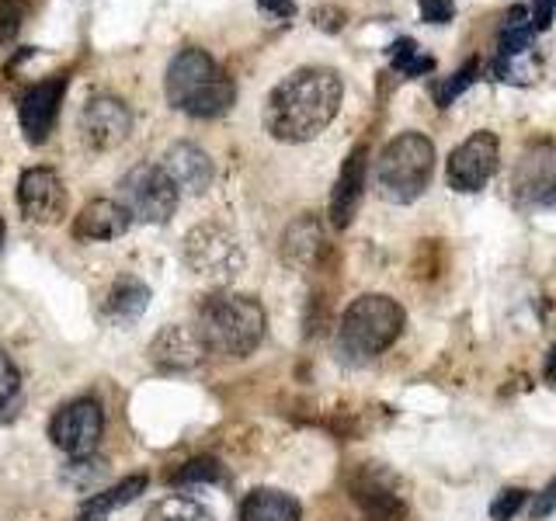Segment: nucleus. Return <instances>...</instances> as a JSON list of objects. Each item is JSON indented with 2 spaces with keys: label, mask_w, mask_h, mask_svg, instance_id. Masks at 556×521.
I'll return each mask as SVG.
<instances>
[{
  "label": "nucleus",
  "mask_w": 556,
  "mask_h": 521,
  "mask_svg": "<svg viewBox=\"0 0 556 521\" xmlns=\"http://www.w3.org/2000/svg\"><path fill=\"white\" fill-rule=\"evenodd\" d=\"M22 4H11V0H0V42H11L14 31L22 28Z\"/></svg>",
  "instance_id": "c756f323"
},
{
  "label": "nucleus",
  "mask_w": 556,
  "mask_h": 521,
  "mask_svg": "<svg viewBox=\"0 0 556 521\" xmlns=\"http://www.w3.org/2000/svg\"><path fill=\"white\" fill-rule=\"evenodd\" d=\"M66 94V77H46L39 84H31L28 91L17 101V122L31 147H42L52 126L60 118V104Z\"/></svg>",
  "instance_id": "4468645a"
},
{
  "label": "nucleus",
  "mask_w": 556,
  "mask_h": 521,
  "mask_svg": "<svg viewBox=\"0 0 556 521\" xmlns=\"http://www.w3.org/2000/svg\"><path fill=\"white\" fill-rule=\"evenodd\" d=\"M101 431H104V414L98 399H74V404H66L52 417L49 439L70 459H87L98 448Z\"/></svg>",
  "instance_id": "9b49d317"
},
{
  "label": "nucleus",
  "mask_w": 556,
  "mask_h": 521,
  "mask_svg": "<svg viewBox=\"0 0 556 521\" xmlns=\"http://www.w3.org/2000/svg\"><path fill=\"white\" fill-rule=\"evenodd\" d=\"M543 376H546L549 386H556V344H553V352H549V358H546V369H543Z\"/></svg>",
  "instance_id": "f704fd0d"
},
{
  "label": "nucleus",
  "mask_w": 556,
  "mask_h": 521,
  "mask_svg": "<svg viewBox=\"0 0 556 521\" xmlns=\"http://www.w3.org/2000/svg\"><path fill=\"white\" fill-rule=\"evenodd\" d=\"M205 358V344L195 327H164L150 341V361L161 372H188Z\"/></svg>",
  "instance_id": "dca6fc26"
},
{
  "label": "nucleus",
  "mask_w": 556,
  "mask_h": 521,
  "mask_svg": "<svg viewBox=\"0 0 556 521\" xmlns=\"http://www.w3.org/2000/svg\"><path fill=\"white\" fill-rule=\"evenodd\" d=\"M320 251H324V233H320V223L313 219V216H300L286 230V237H282V254H286L289 265H295V268L317 265Z\"/></svg>",
  "instance_id": "4be33fe9"
},
{
  "label": "nucleus",
  "mask_w": 556,
  "mask_h": 521,
  "mask_svg": "<svg viewBox=\"0 0 556 521\" xmlns=\"http://www.w3.org/2000/svg\"><path fill=\"white\" fill-rule=\"evenodd\" d=\"M532 17L526 8H511L504 17V31L497 42V60H494V77L508 84H532L539 80V63L532 60Z\"/></svg>",
  "instance_id": "9d476101"
},
{
  "label": "nucleus",
  "mask_w": 556,
  "mask_h": 521,
  "mask_svg": "<svg viewBox=\"0 0 556 521\" xmlns=\"http://www.w3.org/2000/svg\"><path fill=\"white\" fill-rule=\"evenodd\" d=\"M150 306V289L139 282V278H118V282L104 295V320L112 323H132L147 313Z\"/></svg>",
  "instance_id": "412c9836"
},
{
  "label": "nucleus",
  "mask_w": 556,
  "mask_h": 521,
  "mask_svg": "<svg viewBox=\"0 0 556 521\" xmlns=\"http://www.w3.org/2000/svg\"><path fill=\"white\" fill-rule=\"evenodd\" d=\"M344 84L330 66H300L265 101V129L278 143H309L338 118Z\"/></svg>",
  "instance_id": "f257e3e1"
},
{
  "label": "nucleus",
  "mask_w": 556,
  "mask_h": 521,
  "mask_svg": "<svg viewBox=\"0 0 556 521\" xmlns=\"http://www.w3.org/2000/svg\"><path fill=\"white\" fill-rule=\"evenodd\" d=\"M0 247H4V219H0Z\"/></svg>",
  "instance_id": "c9c22d12"
},
{
  "label": "nucleus",
  "mask_w": 556,
  "mask_h": 521,
  "mask_svg": "<svg viewBox=\"0 0 556 521\" xmlns=\"http://www.w3.org/2000/svg\"><path fill=\"white\" fill-rule=\"evenodd\" d=\"M261 11H268L275 17H282V22H289V17H295V4L292 0H257Z\"/></svg>",
  "instance_id": "72a5a7b5"
},
{
  "label": "nucleus",
  "mask_w": 556,
  "mask_h": 521,
  "mask_svg": "<svg viewBox=\"0 0 556 521\" xmlns=\"http://www.w3.org/2000/svg\"><path fill=\"white\" fill-rule=\"evenodd\" d=\"M477 69H480V63L477 60H469L463 69H456V74H452V77H442L439 84H434V104H439V109H448V104L452 101H456L463 91H466V87L469 84H473L477 80Z\"/></svg>",
  "instance_id": "a878e982"
},
{
  "label": "nucleus",
  "mask_w": 556,
  "mask_h": 521,
  "mask_svg": "<svg viewBox=\"0 0 556 521\" xmlns=\"http://www.w3.org/2000/svg\"><path fill=\"white\" fill-rule=\"evenodd\" d=\"M66 185L52 167H28L22 178H17V208L28 223L52 226L63 223L66 216Z\"/></svg>",
  "instance_id": "f8f14e48"
},
{
  "label": "nucleus",
  "mask_w": 556,
  "mask_h": 521,
  "mask_svg": "<svg viewBox=\"0 0 556 521\" xmlns=\"http://www.w3.org/2000/svg\"><path fill=\"white\" fill-rule=\"evenodd\" d=\"M556 511V476L543 486V491L535 494L532 500V518H549Z\"/></svg>",
  "instance_id": "2f4dec72"
},
{
  "label": "nucleus",
  "mask_w": 556,
  "mask_h": 521,
  "mask_svg": "<svg viewBox=\"0 0 556 521\" xmlns=\"http://www.w3.org/2000/svg\"><path fill=\"white\" fill-rule=\"evenodd\" d=\"M77 129L91 150H115L118 143H126V136L132 132V112H129V104L115 94H94L80 109Z\"/></svg>",
  "instance_id": "ddd939ff"
},
{
  "label": "nucleus",
  "mask_w": 556,
  "mask_h": 521,
  "mask_svg": "<svg viewBox=\"0 0 556 521\" xmlns=\"http://www.w3.org/2000/svg\"><path fill=\"white\" fill-rule=\"evenodd\" d=\"M164 94L170 101V109H178L191 118H219L233 109L237 87L205 49L188 46L167 66Z\"/></svg>",
  "instance_id": "f03ea898"
},
{
  "label": "nucleus",
  "mask_w": 556,
  "mask_h": 521,
  "mask_svg": "<svg viewBox=\"0 0 556 521\" xmlns=\"http://www.w3.org/2000/svg\"><path fill=\"white\" fill-rule=\"evenodd\" d=\"M143 521H216V514L195 497H164L153 504Z\"/></svg>",
  "instance_id": "b1692460"
},
{
  "label": "nucleus",
  "mask_w": 556,
  "mask_h": 521,
  "mask_svg": "<svg viewBox=\"0 0 556 521\" xmlns=\"http://www.w3.org/2000/svg\"><path fill=\"white\" fill-rule=\"evenodd\" d=\"M404 306L390 295H358V300L344 309L341 317V334H338V344L348 358H376L382 355L387 347L404 334Z\"/></svg>",
  "instance_id": "39448f33"
},
{
  "label": "nucleus",
  "mask_w": 556,
  "mask_h": 521,
  "mask_svg": "<svg viewBox=\"0 0 556 521\" xmlns=\"http://www.w3.org/2000/svg\"><path fill=\"white\" fill-rule=\"evenodd\" d=\"M195 330L208 355L248 358L265 338V309L254 295L216 292L202 303Z\"/></svg>",
  "instance_id": "7ed1b4c3"
},
{
  "label": "nucleus",
  "mask_w": 556,
  "mask_h": 521,
  "mask_svg": "<svg viewBox=\"0 0 556 521\" xmlns=\"http://www.w3.org/2000/svg\"><path fill=\"white\" fill-rule=\"evenodd\" d=\"M303 508L300 500L286 491H275V486H257L248 497H243L237 521H300Z\"/></svg>",
  "instance_id": "aec40b11"
},
{
  "label": "nucleus",
  "mask_w": 556,
  "mask_h": 521,
  "mask_svg": "<svg viewBox=\"0 0 556 521\" xmlns=\"http://www.w3.org/2000/svg\"><path fill=\"white\" fill-rule=\"evenodd\" d=\"M529 500V491H521V486H508V491H501L491 504V518L494 521H511L518 511H521V504Z\"/></svg>",
  "instance_id": "bb28decb"
},
{
  "label": "nucleus",
  "mask_w": 556,
  "mask_h": 521,
  "mask_svg": "<svg viewBox=\"0 0 556 521\" xmlns=\"http://www.w3.org/2000/svg\"><path fill=\"white\" fill-rule=\"evenodd\" d=\"M213 480H219L216 459H191V462H185L181 473L174 476V483H213Z\"/></svg>",
  "instance_id": "cd10ccee"
},
{
  "label": "nucleus",
  "mask_w": 556,
  "mask_h": 521,
  "mask_svg": "<svg viewBox=\"0 0 556 521\" xmlns=\"http://www.w3.org/2000/svg\"><path fill=\"white\" fill-rule=\"evenodd\" d=\"M501 164V143L494 132H473L469 139L448 153V164H445V181L452 191L459 195H473V191L486 188V181L497 174Z\"/></svg>",
  "instance_id": "1a4fd4ad"
},
{
  "label": "nucleus",
  "mask_w": 556,
  "mask_h": 521,
  "mask_svg": "<svg viewBox=\"0 0 556 521\" xmlns=\"http://www.w3.org/2000/svg\"><path fill=\"white\" fill-rule=\"evenodd\" d=\"M434 174V143L425 132H400L376 161V188L393 205H410L425 195Z\"/></svg>",
  "instance_id": "20e7f679"
},
{
  "label": "nucleus",
  "mask_w": 556,
  "mask_h": 521,
  "mask_svg": "<svg viewBox=\"0 0 556 521\" xmlns=\"http://www.w3.org/2000/svg\"><path fill=\"white\" fill-rule=\"evenodd\" d=\"M132 226L129 208L112 199H94L80 208V216L74 219V237L80 240H115Z\"/></svg>",
  "instance_id": "a211bd4d"
},
{
  "label": "nucleus",
  "mask_w": 556,
  "mask_h": 521,
  "mask_svg": "<svg viewBox=\"0 0 556 521\" xmlns=\"http://www.w3.org/2000/svg\"><path fill=\"white\" fill-rule=\"evenodd\" d=\"M390 63L396 74H404V77H425L434 69V60L414 39H407V35L390 46Z\"/></svg>",
  "instance_id": "393cba45"
},
{
  "label": "nucleus",
  "mask_w": 556,
  "mask_h": 521,
  "mask_svg": "<svg viewBox=\"0 0 556 521\" xmlns=\"http://www.w3.org/2000/svg\"><path fill=\"white\" fill-rule=\"evenodd\" d=\"M143 491H147V476H143V473L118 480L115 486H109V491H101V494H94V497H87L80 518H104L109 511H118V508H126V504H132Z\"/></svg>",
  "instance_id": "5701e85b"
},
{
  "label": "nucleus",
  "mask_w": 556,
  "mask_h": 521,
  "mask_svg": "<svg viewBox=\"0 0 556 521\" xmlns=\"http://www.w3.org/2000/svg\"><path fill=\"white\" fill-rule=\"evenodd\" d=\"M14 393H17V369H14V361L8 358L4 347H0V407H4Z\"/></svg>",
  "instance_id": "7c9ffc66"
},
{
  "label": "nucleus",
  "mask_w": 556,
  "mask_h": 521,
  "mask_svg": "<svg viewBox=\"0 0 556 521\" xmlns=\"http://www.w3.org/2000/svg\"><path fill=\"white\" fill-rule=\"evenodd\" d=\"M553 14H556V0H532L529 17H532V28L535 31H546L553 25Z\"/></svg>",
  "instance_id": "473e14b6"
},
{
  "label": "nucleus",
  "mask_w": 556,
  "mask_h": 521,
  "mask_svg": "<svg viewBox=\"0 0 556 521\" xmlns=\"http://www.w3.org/2000/svg\"><path fill=\"white\" fill-rule=\"evenodd\" d=\"M185 265L199 278L208 282H233L243 271V247L233 230H226L223 223H199L195 230H188L181 243Z\"/></svg>",
  "instance_id": "423d86ee"
},
{
  "label": "nucleus",
  "mask_w": 556,
  "mask_h": 521,
  "mask_svg": "<svg viewBox=\"0 0 556 521\" xmlns=\"http://www.w3.org/2000/svg\"><path fill=\"white\" fill-rule=\"evenodd\" d=\"M164 170L170 174V181L178 185V191H185V195H202L216 178V167L208 161V153L195 143H174L164 153Z\"/></svg>",
  "instance_id": "f3484780"
},
{
  "label": "nucleus",
  "mask_w": 556,
  "mask_h": 521,
  "mask_svg": "<svg viewBox=\"0 0 556 521\" xmlns=\"http://www.w3.org/2000/svg\"><path fill=\"white\" fill-rule=\"evenodd\" d=\"M365 170H369V150L355 147L344 156V164L338 170L334 191H330V223L344 230L358 216V205L365 199Z\"/></svg>",
  "instance_id": "2eb2a0df"
},
{
  "label": "nucleus",
  "mask_w": 556,
  "mask_h": 521,
  "mask_svg": "<svg viewBox=\"0 0 556 521\" xmlns=\"http://www.w3.org/2000/svg\"><path fill=\"white\" fill-rule=\"evenodd\" d=\"M80 521H101V518H80Z\"/></svg>",
  "instance_id": "e433bc0d"
},
{
  "label": "nucleus",
  "mask_w": 556,
  "mask_h": 521,
  "mask_svg": "<svg viewBox=\"0 0 556 521\" xmlns=\"http://www.w3.org/2000/svg\"><path fill=\"white\" fill-rule=\"evenodd\" d=\"M417 11L428 25H448L456 17V0H417Z\"/></svg>",
  "instance_id": "c85d7f7f"
},
{
  "label": "nucleus",
  "mask_w": 556,
  "mask_h": 521,
  "mask_svg": "<svg viewBox=\"0 0 556 521\" xmlns=\"http://www.w3.org/2000/svg\"><path fill=\"white\" fill-rule=\"evenodd\" d=\"M352 497L362 504V511L369 514L372 521H393L400 518V497L393 491V483L387 473H379V469L365 466L362 473L352 480Z\"/></svg>",
  "instance_id": "6ab92c4d"
},
{
  "label": "nucleus",
  "mask_w": 556,
  "mask_h": 521,
  "mask_svg": "<svg viewBox=\"0 0 556 521\" xmlns=\"http://www.w3.org/2000/svg\"><path fill=\"white\" fill-rule=\"evenodd\" d=\"M118 195L132 219L150 223V226H164L174 213H178L181 191L170 181L164 164H139L122 178Z\"/></svg>",
  "instance_id": "6e6552de"
},
{
  "label": "nucleus",
  "mask_w": 556,
  "mask_h": 521,
  "mask_svg": "<svg viewBox=\"0 0 556 521\" xmlns=\"http://www.w3.org/2000/svg\"><path fill=\"white\" fill-rule=\"evenodd\" d=\"M508 191L518 213L556 208V143L553 139H539V143H529L518 153Z\"/></svg>",
  "instance_id": "0eeeda50"
}]
</instances>
